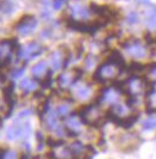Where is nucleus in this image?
Segmentation results:
<instances>
[{
	"label": "nucleus",
	"mask_w": 156,
	"mask_h": 159,
	"mask_svg": "<svg viewBox=\"0 0 156 159\" xmlns=\"http://www.w3.org/2000/svg\"><path fill=\"white\" fill-rule=\"evenodd\" d=\"M127 23L128 24H137L138 23V21H139V18H138V14H137V12L136 11H131V12H128V14H127Z\"/></svg>",
	"instance_id": "nucleus-23"
},
{
	"label": "nucleus",
	"mask_w": 156,
	"mask_h": 159,
	"mask_svg": "<svg viewBox=\"0 0 156 159\" xmlns=\"http://www.w3.org/2000/svg\"><path fill=\"white\" fill-rule=\"evenodd\" d=\"M143 128L145 130H153L156 128V115L149 116L144 122H143Z\"/></svg>",
	"instance_id": "nucleus-19"
},
{
	"label": "nucleus",
	"mask_w": 156,
	"mask_h": 159,
	"mask_svg": "<svg viewBox=\"0 0 156 159\" xmlns=\"http://www.w3.org/2000/svg\"><path fill=\"white\" fill-rule=\"evenodd\" d=\"M13 8H15V5L12 2V0H4L1 4H0V12L4 13V14H10L13 12Z\"/></svg>",
	"instance_id": "nucleus-18"
},
{
	"label": "nucleus",
	"mask_w": 156,
	"mask_h": 159,
	"mask_svg": "<svg viewBox=\"0 0 156 159\" xmlns=\"http://www.w3.org/2000/svg\"><path fill=\"white\" fill-rule=\"evenodd\" d=\"M66 0H54L53 1V8L54 10H60L62 7V5L65 4Z\"/></svg>",
	"instance_id": "nucleus-26"
},
{
	"label": "nucleus",
	"mask_w": 156,
	"mask_h": 159,
	"mask_svg": "<svg viewBox=\"0 0 156 159\" xmlns=\"http://www.w3.org/2000/svg\"><path fill=\"white\" fill-rule=\"evenodd\" d=\"M43 52V48L37 43V42H30L27 46H24L23 48L18 49V59H25L27 61L37 58L38 55H41Z\"/></svg>",
	"instance_id": "nucleus-6"
},
{
	"label": "nucleus",
	"mask_w": 156,
	"mask_h": 159,
	"mask_svg": "<svg viewBox=\"0 0 156 159\" xmlns=\"http://www.w3.org/2000/svg\"><path fill=\"white\" fill-rule=\"evenodd\" d=\"M70 12H71L72 21H76V22H84L90 16V10L85 7L84 5H82L81 2H73L70 6Z\"/></svg>",
	"instance_id": "nucleus-9"
},
{
	"label": "nucleus",
	"mask_w": 156,
	"mask_h": 159,
	"mask_svg": "<svg viewBox=\"0 0 156 159\" xmlns=\"http://www.w3.org/2000/svg\"><path fill=\"white\" fill-rule=\"evenodd\" d=\"M120 94H121V92H120L115 86H113V87H108V89H106V90L102 92L101 97L98 98V102H100V103L115 104V103L118 102L119 97H120Z\"/></svg>",
	"instance_id": "nucleus-11"
},
{
	"label": "nucleus",
	"mask_w": 156,
	"mask_h": 159,
	"mask_svg": "<svg viewBox=\"0 0 156 159\" xmlns=\"http://www.w3.org/2000/svg\"><path fill=\"white\" fill-rule=\"evenodd\" d=\"M17 158H18V153L16 151L5 150V152H4V159H17Z\"/></svg>",
	"instance_id": "nucleus-25"
},
{
	"label": "nucleus",
	"mask_w": 156,
	"mask_h": 159,
	"mask_svg": "<svg viewBox=\"0 0 156 159\" xmlns=\"http://www.w3.org/2000/svg\"><path fill=\"white\" fill-rule=\"evenodd\" d=\"M36 27H37V19L32 16H27L16 24V30L22 36H28L34 32Z\"/></svg>",
	"instance_id": "nucleus-7"
},
{
	"label": "nucleus",
	"mask_w": 156,
	"mask_h": 159,
	"mask_svg": "<svg viewBox=\"0 0 156 159\" xmlns=\"http://www.w3.org/2000/svg\"><path fill=\"white\" fill-rule=\"evenodd\" d=\"M124 94H127L131 97H137L143 92H149V85L147 83L145 79L143 78H138L137 75H133V77H130L124 84Z\"/></svg>",
	"instance_id": "nucleus-2"
},
{
	"label": "nucleus",
	"mask_w": 156,
	"mask_h": 159,
	"mask_svg": "<svg viewBox=\"0 0 156 159\" xmlns=\"http://www.w3.org/2000/svg\"><path fill=\"white\" fill-rule=\"evenodd\" d=\"M79 117H81L82 122L85 125H97L101 121L102 115H101L98 105L90 104V105L82 108V110L79 113Z\"/></svg>",
	"instance_id": "nucleus-4"
},
{
	"label": "nucleus",
	"mask_w": 156,
	"mask_h": 159,
	"mask_svg": "<svg viewBox=\"0 0 156 159\" xmlns=\"http://www.w3.org/2000/svg\"><path fill=\"white\" fill-rule=\"evenodd\" d=\"M93 156H94V153H91V154H90V153H89V154H85L83 159H93Z\"/></svg>",
	"instance_id": "nucleus-28"
},
{
	"label": "nucleus",
	"mask_w": 156,
	"mask_h": 159,
	"mask_svg": "<svg viewBox=\"0 0 156 159\" xmlns=\"http://www.w3.org/2000/svg\"><path fill=\"white\" fill-rule=\"evenodd\" d=\"M125 52L133 59H145L149 55V48L139 40H130L123 44Z\"/></svg>",
	"instance_id": "nucleus-3"
},
{
	"label": "nucleus",
	"mask_w": 156,
	"mask_h": 159,
	"mask_svg": "<svg viewBox=\"0 0 156 159\" xmlns=\"http://www.w3.org/2000/svg\"><path fill=\"white\" fill-rule=\"evenodd\" d=\"M82 125H83V122H82L79 115L72 114L66 119L65 132L67 133L68 136H77L82 132Z\"/></svg>",
	"instance_id": "nucleus-8"
},
{
	"label": "nucleus",
	"mask_w": 156,
	"mask_h": 159,
	"mask_svg": "<svg viewBox=\"0 0 156 159\" xmlns=\"http://www.w3.org/2000/svg\"><path fill=\"white\" fill-rule=\"evenodd\" d=\"M65 62V58L62 55L61 50H55L52 53L51 55V65L53 67V71H59L64 66Z\"/></svg>",
	"instance_id": "nucleus-14"
},
{
	"label": "nucleus",
	"mask_w": 156,
	"mask_h": 159,
	"mask_svg": "<svg viewBox=\"0 0 156 159\" xmlns=\"http://www.w3.org/2000/svg\"><path fill=\"white\" fill-rule=\"evenodd\" d=\"M148 97H149V105L151 107V110L156 111V89H151L148 92Z\"/></svg>",
	"instance_id": "nucleus-21"
},
{
	"label": "nucleus",
	"mask_w": 156,
	"mask_h": 159,
	"mask_svg": "<svg viewBox=\"0 0 156 159\" xmlns=\"http://www.w3.org/2000/svg\"><path fill=\"white\" fill-rule=\"evenodd\" d=\"M81 78L79 74H76V71L73 69L72 72H64L59 75L58 78V83L59 86L61 89H67V87H72V85L78 81V79Z\"/></svg>",
	"instance_id": "nucleus-10"
},
{
	"label": "nucleus",
	"mask_w": 156,
	"mask_h": 159,
	"mask_svg": "<svg viewBox=\"0 0 156 159\" xmlns=\"http://www.w3.org/2000/svg\"><path fill=\"white\" fill-rule=\"evenodd\" d=\"M19 86H21V89L24 92L29 94V92H32V91H35L37 89V83H36V80H34L31 78H24L19 83Z\"/></svg>",
	"instance_id": "nucleus-16"
},
{
	"label": "nucleus",
	"mask_w": 156,
	"mask_h": 159,
	"mask_svg": "<svg viewBox=\"0 0 156 159\" xmlns=\"http://www.w3.org/2000/svg\"><path fill=\"white\" fill-rule=\"evenodd\" d=\"M31 114V110H24V111H21L19 115H18V119H22V117H25V116H29Z\"/></svg>",
	"instance_id": "nucleus-27"
},
{
	"label": "nucleus",
	"mask_w": 156,
	"mask_h": 159,
	"mask_svg": "<svg viewBox=\"0 0 156 159\" xmlns=\"http://www.w3.org/2000/svg\"><path fill=\"white\" fill-rule=\"evenodd\" d=\"M120 69H121V66L107 60L105 64H102L96 69L94 74V79L98 83H105L107 80H111L118 77V74L120 73Z\"/></svg>",
	"instance_id": "nucleus-1"
},
{
	"label": "nucleus",
	"mask_w": 156,
	"mask_h": 159,
	"mask_svg": "<svg viewBox=\"0 0 156 159\" xmlns=\"http://www.w3.org/2000/svg\"><path fill=\"white\" fill-rule=\"evenodd\" d=\"M96 62H97V59H96V56H94V55H88V56L85 58L84 66H85V68L90 69V68H93L94 66L96 65Z\"/></svg>",
	"instance_id": "nucleus-22"
},
{
	"label": "nucleus",
	"mask_w": 156,
	"mask_h": 159,
	"mask_svg": "<svg viewBox=\"0 0 156 159\" xmlns=\"http://www.w3.org/2000/svg\"><path fill=\"white\" fill-rule=\"evenodd\" d=\"M47 72H48V66H47V62L46 61H40V62H37L36 65H34L32 68H31V74L35 78H41Z\"/></svg>",
	"instance_id": "nucleus-15"
},
{
	"label": "nucleus",
	"mask_w": 156,
	"mask_h": 159,
	"mask_svg": "<svg viewBox=\"0 0 156 159\" xmlns=\"http://www.w3.org/2000/svg\"><path fill=\"white\" fill-rule=\"evenodd\" d=\"M24 72H25V67H19V68L13 69L11 75H12V78H21V77H23Z\"/></svg>",
	"instance_id": "nucleus-24"
},
{
	"label": "nucleus",
	"mask_w": 156,
	"mask_h": 159,
	"mask_svg": "<svg viewBox=\"0 0 156 159\" xmlns=\"http://www.w3.org/2000/svg\"><path fill=\"white\" fill-rule=\"evenodd\" d=\"M73 87V95L76 98L81 99V100H87L90 98L91 96V89L89 85L87 84H79V83H75L72 85Z\"/></svg>",
	"instance_id": "nucleus-12"
},
{
	"label": "nucleus",
	"mask_w": 156,
	"mask_h": 159,
	"mask_svg": "<svg viewBox=\"0 0 156 159\" xmlns=\"http://www.w3.org/2000/svg\"><path fill=\"white\" fill-rule=\"evenodd\" d=\"M31 133V127L29 122L15 123L6 130V136L8 140H19L28 138Z\"/></svg>",
	"instance_id": "nucleus-5"
},
{
	"label": "nucleus",
	"mask_w": 156,
	"mask_h": 159,
	"mask_svg": "<svg viewBox=\"0 0 156 159\" xmlns=\"http://www.w3.org/2000/svg\"><path fill=\"white\" fill-rule=\"evenodd\" d=\"M71 111V107L68 104H61L57 109V114L59 117H66Z\"/></svg>",
	"instance_id": "nucleus-20"
},
{
	"label": "nucleus",
	"mask_w": 156,
	"mask_h": 159,
	"mask_svg": "<svg viewBox=\"0 0 156 159\" xmlns=\"http://www.w3.org/2000/svg\"><path fill=\"white\" fill-rule=\"evenodd\" d=\"M145 23H147L148 29L156 30V8L149 10V12L147 13V17H145Z\"/></svg>",
	"instance_id": "nucleus-17"
},
{
	"label": "nucleus",
	"mask_w": 156,
	"mask_h": 159,
	"mask_svg": "<svg viewBox=\"0 0 156 159\" xmlns=\"http://www.w3.org/2000/svg\"><path fill=\"white\" fill-rule=\"evenodd\" d=\"M45 116V123H46V127L48 128L49 130H55L57 128L59 127V122H58V114L53 110H49L47 114L43 115Z\"/></svg>",
	"instance_id": "nucleus-13"
}]
</instances>
